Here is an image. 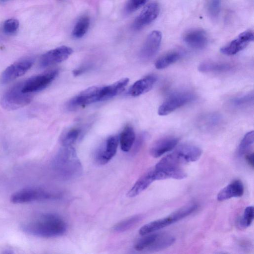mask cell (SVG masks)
<instances>
[{"label":"cell","mask_w":254,"mask_h":254,"mask_svg":"<svg viewBox=\"0 0 254 254\" xmlns=\"http://www.w3.org/2000/svg\"><path fill=\"white\" fill-rule=\"evenodd\" d=\"M21 229L24 233L41 238H50L63 235L67 230L64 220L59 215L45 213L23 223Z\"/></svg>","instance_id":"6da1fadb"},{"label":"cell","mask_w":254,"mask_h":254,"mask_svg":"<svg viewBox=\"0 0 254 254\" xmlns=\"http://www.w3.org/2000/svg\"><path fill=\"white\" fill-rule=\"evenodd\" d=\"M53 168L56 174L64 180L76 178L82 172V164L72 146H63L54 157Z\"/></svg>","instance_id":"7a4b0ae2"},{"label":"cell","mask_w":254,"mask_h":254,"mask_svg":"<svg viewBox=\"0 0 254 254\" xmlns=\"http://www.w3.org/2000/svg\"><path fill=\"white\" fill-rule=\"evenodd\" d=\"M202 150L198 147L190 144L179 146L165 156L155 165L156 168H176L198 160Z\"/></svg>","instance_id":"3957f363"},{"label":"cell","mask_w":254,"mask_h":254,"mask_svg":"<svg viewBox=\"0 0 254 254\" xmlns=\"http://www.w3.org/2000/svg\"><path fill=\"white\" fill-rule=\"evenodd\" d=\"M198 205L195 203H188L167 216L145 224L140 228L139 233L143 236L155 232L190 215L195 211Z\"/></svg>","instance_id":"277c9868"},{"label":"cell","mask_w":254,"mask_h":254,"mask_svg":"<svg viewBox=\"0 0 254 254\" xmlns=\"http://www.w3.org/2000/svg\"><path fill=\"white\" fill-rule=\"evenodd\" d=\"M134 245V249L138 252H157L171 246L175 242L172 235L165 233H151L142 236Z\"/></svg>","instance_id":"5b68a950"},{"label":"cell","mask_w":254,"mask_h":254,"mask_svg":"<svg viewBox=\"0 0 254 254\" xmlns=\"http://www.w3.org/2000/svg\"><path fill=\"white\" fill-rule=\"evenodd\" d=\"M61 197L58 192L39 187L26 188L13 193L10 201L13 203L22 204L35 201L56 199Z\"/></svg>","instance_id":"8992f818"},{"label":"cell","mask_w":254,"mask_h":254,"mask_svg":"<svg viewBox=\"0 0 254 254\" xmlns=\"http://www.w3.org/2000/svg\"><path fill=\"white\" fill-rule=\"evenodd\" d=\"M22 82L18 83L7 89L0 98V103L3 108L13 110L22 108L31 103V94L22 91Z\"/></svg>","instance_id":"52a82bcc"},{"label":"cell","mask_w":254,"mask_h":254,"mask_svg":"<svg viewBox=\"0 0 254 254\" xmlns=\"http://www.w3.org/2000/svg\"><path fill=\"white\" fill-rule=\"evenodd\" d=\"M195 95L189 92L175 93L168 97L159 107L158 114L164 116L170 114L177 109L191 102Z\"/></svg>","instance_id":"ba28073f"},{"label":"cell","mask_w":254,"mask_h":254,"mask_svg":"<svg viewBox=\"0 0 254 254\" xmlns=\"http://www.w3.org/2000/svg\"><path fill=\"white\" fill-rule=\"evenodd\" d=\"M58 74L57 70H53L32 77L22 82V91L30 94L41 91L48 86Z\"/></svg>","instance_id":"9c48e42d"},{"label":"cell","mask_w":254,"mask_h":254,"mask_svg":"<svg viewBox=\"0 0 254 254\" xmlns=\"http://www.w3.org/2000/svg\"><path fill=\"white\" fill-rule=\"evenodd\" d=\"M103 86L90 87L72 98L68 106L71 109L85 106L86 105L102 101Z\"/></svg>","instance_id":"30bf717a"},{"label":"cell","mask_w":254,"mask_h":254,"mask_svg":"<svg viewBox=\"0 0 254 254\" xmlns=\"http://www.w3.org/2000/svg\"><path fill=\"white\" fill-rule=\"evenodd\" d=\"M119 138L117 135L109 137L97 149L94 156L95 162L103 165L109 162L117 152Z\"/></svg>","instance_id":"8fae6325"},{"label":"cell","mask_w":254,"mask_h":254,"mask_svg":"<svg viewBox=\"0 0 254 254\" xmlns=\"http://www.w3.org/2000/svg\"><path fill=\"white\" fill-rule=\"evenodd\" d=\"M33 60L31 59H22L9 65L2 73L0 81L8 83L24 75L32 66Z\"/></svg>","instance_id":"7c38bea8"},{"label":"cell","mask_w":254,"mask_h":254,"mask_svg":"<svg viewBox=\"0 0 254 254\" xmlns=\"http://www.w3.org/2000/svg\"><path fill=\"white\" fill-rule=\"evenodd\" d=\"M254 35L253 31L248 30L242 32L235 39L220 49L224 55L232 56L244 49L249 44L253 41Z\"/></svg>","instance_id":"4fadbf2b"},{"label":"cell","mask_w":254,"mask_h":254,"mask_svg":"<svg viewBox=\"0 0 254 254\" xmlns=\"http://www.w3.org/2000/svg\"><path fill=\"white\" fill-rule=\"evenodd\" d=\"M73 52L72 49L62 46L51 50L43 54L40 58V66L45 68L66 60Z\"/></svg>","instance_id":"5bb4252c"},{"label":"cell","mask_w":254,"mask_h":254,"mask_svg":"<svg viewBox=\"0 0 254 254\" xmlns=\"http://www.w3.org/2000/svg\"><path fill=\"white\" fill-rule=\"evenodd\" d=\"M160 7L158 3L152 2L146 5L134 21L132 27L140 30L152 23L158 16Z\"/></svg>","instance_id":"9a60e30c"},{"label":"cell","mask_w":254,"mask_h":254,"mask_svg":"<svg viewBox=\"0 0 254 254\" xmlns=\"http://www.w3.org/2000/svg\"><path fill=\"white\" fill-rule=\"evenodd\" d=\"M162 39V34L158 30L152 31L147 36L142 47L140 56L145 60L153 57L160 47Z\"/></svg>","instance_id":"2e32d148"},{"label":"cell","mask_w":254,"mask_h":254,"mask_svg":"<svg viewBox=\"0 0 254 254\" xmlns=\"http://www.w3.org/2000/svg\"><path fill=\"white\" fill-rule=\"evenodd\" d=\"M179 138L175 136H166L155 141L150 147L149 152L154 158H158L171 151L177 145Z\"/></svg>","instance_id":"e0dca14e"},{"label":"cell","mask_w":254,"mask_h":254,"mask_svg":"<svg viewBox=\"0 0 254 254\" xmlns=\"http://www.w3.org/2000/svg\"><path fill=\"white\" fill-rule=\"evenodd\" d=\"M183 40L189 47L195 49H202L208 42L206 32L201 29H192L186 32Z\"/></svg>","instance_id":"ac0fdd59"},{"label":"cell","mask_w":254,"mask_h":254,"mask_svg":"<svg viewBox=\"0 0 254 254\" xmlns=\"http://www.w3.org/2000/svg\"><path fill=\"white\" fill-rule=\"evenodd\" d=\"M244 192V187L243 183L239 180H236L223 189L217 194V199L221 201L233 197L242 196Z\"/></svg>","instance_id":"d6986e66"},{"label":"cell","mask_w":254,"mask_h":254,"mask_svg":"<svg viewBox=\"0 0 254 254\" xmlns=\"http://www.w3.org/2000/svg\"><path fill=\"white\" fill-rule=\"evenodd\" d=\"M157 81V77L152 75L147 76L136 82L130 87L128 93L131 96L136 97L150 90Z\"/></svg>","instance_id":"ffe728a7"},{"label":"cell","mask_w":254,"mask_h":254,"mask_svg":"<svg viewBox=\"0 0 254 254\" xmlns=\"http://www.w3.org/2000/svg\"><path fill=\"white\" fill-rule=\"evenodd\" d=\"M155 181L174 179L181 180L187 177V173L180 167L153 168Z\"/></svg>","instance_id":"44dd1931"},{"label":"cell","mask_w":254,"mask_h":254,"mask_svg":"<svg viewBox=\"0 0 254 254\" xmlns=\"http://www.w3.org/2000/svg\"><path fill=\"white\" fill-rule=\"evenodd\" d=\"M155 181L153 169L145 172L135 183L127 193L128 197H134L145 190Z\"/></svg>","instance_id":"7402d4cb"},{"label":"cell","mask_w":254,"mask_h":254,"mask_svg":"<svg viewBox=\"0 0 254 254\" xmlns=\"http://www.w3.org/2000/svg\"><path fill=\"white\" fill-rule=\"evenodd\" d=\"M222 121V117L219 114L209 113L200 118L198 120V126L203 130L209 131L217 127Z\"/></svg>","instance_id":"603a6c76"},{"label":"cell","mask_w":254,"mask_h":254,"mask_svg":"<svg viewBox=\"0 0 254 254\" xmlns=\"http://www.w3.org/2000/svg\"><path fill=\"white\" fill-rule=\"evenodd\" d=\"M135 140L134 129L130 126H127L122 130L119 137L121 148L124 152H128Z\"/></svg>","instance_id":"cb8c5ba5"},{"label":"cell","mask_w":254,"mask_h":254,"mask_svg":"<svg viewBox=\"0 0 254 254\" xmlns=\"http://www.w3.org/2000/svg\"><path fill=\"white\" fill-rule=\"evenodd\" d=\"M129 82L128 78H123L112 84L103 86V100H106L122 93Z\"/></svg>","instance_id":"d4e9b609"},{"label":"cell","mask_w":254,"mask_h":254,"mask_svg":"<svg viewBox=\"0 0 254 254\" xmlns=\"http://www.w3.org/2000/svg\"><path fill=\"white\" fill-rule=\"evenodd\" d=\"M233 66L228 63L205 62L199 64L198 70L203 73L224 72L230 71Z\"/></svg>","instance_id":"484cf974"},{"label":"cell","mask_w":254,"mask_h":254,"mask_svg":"<svg viewBox=\"0 0 254 254\" xmlns=\"http://www.w3.org/2000/svg\"><path fill=\"white\" fill-rule=\"evenodd\" d=\"M143 218V215L141 214L131 216L117 223L114 226L113 230L118 233L124 232L136 225Z\"/></svg>","instance_id":"4316f807"},{"label":"cell","mask_w":254,"mask_h":254,"mask_svg":"<svg viewBox=\"0 0 254 254\" xmlns=\"http://www.w3.org/2000/svg\"><path fill=\"white\" fill-rule=\"evenodd\" d=\"M181 54L178 52H171L159 58L155 62V66L158 69H164L178 61Z\"/></svg>","instance_id":"83f0119b"},{"label":"cell","mask_w":254,"mask_h":254,"mask_svg":"<svg viewBox=\"0 0 254 254\" xmlns=\"http://www.w3.org/2000/svg\"><path fill=\"white\" fill-rule=\"evenodd\" d=\"M254 143V131L253 130L247 132L241 140L238 148V155L243 157L250 153L253 149Z\"/></svg>","instance_id":"f1b7e54d"},{"label":"cell","mask_w":254,"mask_h":254,"mask_svg":"<svg viewBox=\"0 0 254 254\" xmlns=\"http://www.w3.org/2000/svg\"><path fill=\"white\" fill-rule=\"evenodd\" d=\"M81 130L79 128H71L63 133L60 137V142L63 146H71L77 140Z\"/></svg>","instance_id":"f546056e"},{"label":"cell","mask_w":254,"mask_h":254,"mask_svg":"<svg viewBox=\"0 0 254 254\" xmlns=\"http://www.w3.org/2000/svg\"><path fill=\"white\" fill-rule=\"evenodd\" d=\"M90 19L88 16L81 17L76 23L73 29L72 34L76 38L82 37L88 30Z\"/></svg>","instance_id":"4dcf8cb0"},{"label":"cell","mask_w":254,"mask_h":254,"mask_svg":"<svg viewBox=\"0 0 254 254\" xmlns=\"http://www.w3.org/2000/svg\"><path fill=\"white\" fill-rule=\"evenodd\" d=\"M253 219L254 207L249 206L245 208L243 215L240 218L239 226L242 229L247 228L251 225Z\"/></svg>","instance_id":"1f68e13d"},{"label":"cell","mask_w":254,"mask_h":254,"mask_svg":"<svg viewBox=\"0 0 254 254\" xmlns=\"http://www.w3.org/2000/svg\"><path fill=\"white\" fill-rule=\"evenodd\" d=\"M253 101L254 93H250L233 99L231 103L234 106L239 107L250 104Z\"/></svg>","instance_id":"d6a6232c"},{"label":"cell","mask_w":254,"mask_h":254,"mask_svg":"<svg viewBox=\"0 0 254 254\" xmlns=\"http://www.w3.org/2000/svg\"><path fill=\"white\" fill-rule=\"evenodd\" d=\"M19 27V22L15 19H9L3 23V28L7 34H12L15 33Z\"/></svg>","instance_id":"836d02e7"},{"label":"cell","mask_w":254,"mask_h":254,"mask_svg":"<svg viewBox=\"0 0 254 254\" xmlns=\"http://www.w3.org/2000/svg\"><path fill=\"white\" fill-rule=\"evenodd\" d=\"M148 0H128L125 6L127 13L134 12L144 5Z\"/></svg>","instance_id":"e575fe53"},{"label":"cell","mask_w":254,"mask_h":254,"mask_svg":"<svg viewBox=\"0 0 254 254\" xmlns=\"http://www.w3.org/2000/svg\"><path fill=\"white\" fill-rule=\"evenodd\" d=\"M221 0H211L208 10L210 14L213 17H217L219 13Z\"/></svg>","instance_id":"d590c367"},{"label":"cell","mask_w":254,"mask_h":254,"mask_svg":"<svg viewBox=\"0 0 254 254\" xmlns=\"http://www.w3.org/2000/svg\"><path fill=\"white\" fill-rule=\"evenodd\" d=\"M145 140V136L144 135H142L140 136L136 142H135L134 148H133V152L134 153H137L140 149V148L142 147V145L144 143V142Z\"/></svg>","instance_id":"8d00e7d4"},{"label":"cell","mask_w":254,"mask_h":254,"mask_svg":"<svg viewBox=\"0 0 254 254\" xmlns=\"http://www.w3.org/2000/svg\"><path fill=\"white\" fill-rule=\"evenodd\" d=\"M245 158L247 163L253 168H254V152H250L246 154Z\"/></svg>","instance_id":"74e56055"}]
</instances>
